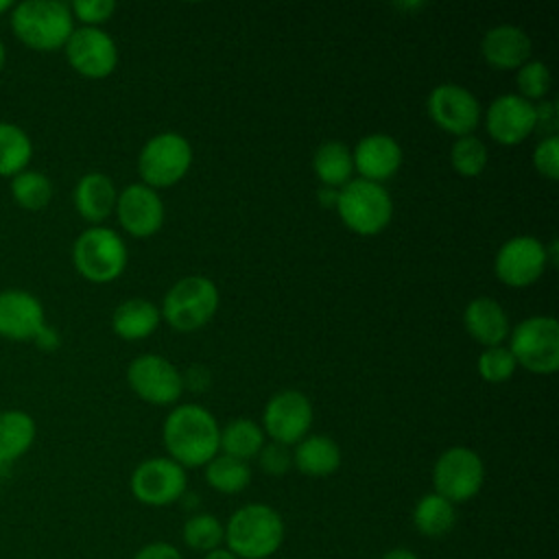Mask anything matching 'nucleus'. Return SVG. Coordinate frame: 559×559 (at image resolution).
Returning a JSON list of instances; mask_svg holds the SVG:
<instances>
[{
  "instance_id": "f257e3e1",
  "label": "nucleus",
  "mask_w": 559,
  "mask_h": 559,
  "mask_svg": "<svg viewBox=\"0 0 559 559\" xmlns=\"http://www.w3.org/2000/svg\"><path fill=\"white\" fill-rule=\"evenodd\" d=\"M162 435L168 459L181 467H201L218 454L221 428L214 415L199 404L175 406L164 421Z\"/></svg>"
},
{
  "instance_id": "f03ea898",
  "label": "nucleus",
  "mask_w": 559,
  "mask_h": 559,
  "mask_svg": "<svg viewBox=\"0 0 559 559\" xmlns=\"http://www.w3.org/2000/svg\"><path fill=\"white\" fill-rule=\"evenodd\" d=\"M225 542L227 550L238 559H266L284 542V520L269 504H245L227 520Z\"/></svg>"
},
{
  "instance_id": "7ed1b4c3",
  "label": "nucleus",
  "mask_w": 559,
  "mask_h": 559,
  "mask_svg": "<svg viewBox=\"0 0 559 559\" xmlns=\"http://www.w3.org/2000/svg\"><path fill=\"white\" fill-rule=\"evenodd\" d=\"M11 28L24 46L50 52L66 46L74 17L70 4L59 0H26L11 9Z\"/></svg>"
},
{
  "instance_id": "20e7f679",
  "label": "nucleus",
  "mask_w": 559,
  "mask_h": 559,
  "mask_svg": "<svg viewBox=\"0 0 559 559\" xmlns=\"http://www.w3.org/2000/svg\"><path fill=\"white\" fill-rule=\"evenodd\" d=\"M336 212L349 231L358 236H376L389 225L393 201L382 183L358 177L349 179L336 192Z\"/></svg>"
},
{
  "instance_id": "39448f33",
  "label": "nucleus",
  "mask_w": 559,
  "mask_h": 559,
  "mask_svg": "<svg viewBox=\"0 0 559 559\" xmlns=\"http://www.w3.org/2000/svg\"><path fill=\"white\" fill-rule=\"evenodd\" d=\"M218 308V288L205 275H186L164 295L159 314L177 332L203 328Z\"/></svg>"
},
{
  "instance_id": "423d86ee",
  "label": "nucleus",
  "mask_w": 559,
  "mask_h": 559,
  "mask_svg": "<svg viewBox=\"0 0 559 559\" xmlns=\"http://www.w3.org/2000/svg\"><path fill=\"white\" fill-rule=\"evenodd\" d=\"M509 352L518 367L548 376L559 369V323L552 317L535 314L509 332Z\"/></svg>"
},
{
  "instance_id": "0eeeda50",
  "label": "nucleus",
  "mask_w": 559,
  "mask_h": 559,
  "mask_svg": "<svg viewBox=\"0 0 559 559\" xmlns=\"http://www.w3.org/2000/svg\"><path fill=\"white\" fill-rule=\"evenodd\" d=\"M74 269L94 284L114 282L127 266V245L109 227H90L72 245Z\"/></svg>"
},
{
  "instance_id": "6e6552de",
  "label": "nucleus",
  "mask_w": 559,
  "mask_h": 559,
  "mask_svg": "<svg viewBox=\"0 0 559 559\" xmlns=\"http://www.w3.org/2000/svg\"><path fill=\"white\" fill-rule=\"evenodd\" d=\"M192 166L190 142L175 131H164L144 142L138 155V170L148 188H168L186 177Z\"/></svg>"
},
{
  "instance_id": "1a4fd4ad",
  "label": "nucleus",
  "mask_w": 559,
  "mask_h": 559,
  "mask_svg": "<svg viewBox=\"0 0 559 559\" xmlns=\"http://www.w3.org/2000/svg\"><path fill=\"white\" fill-rule=\"evenodd\" d=\"M485 480V465L480 456L465 445L448 448L439 454L432 467L435 493L443 496L452 504L472 500Z\"/></svg>"
},
{
  "instance_id": "9d476101",
  "label": "nucleus",
  "mask_w": 559,
  "mask_h": 559,
  "mask_svg": "<svg viewBox=\"0 0 559 559\" xmlns=\"http://www.w3.org/2000/svg\"><path fill=\"white\" fill-rule=\"evenodd\" d=\"M127 382L131 391L148 404L168 406L179 400L183 391V376L164 356L142 354L127 367Z\"/></svg>"
},
{
  "instance_id": "9b49d317",
  "label": "nucleus",
  "mask_w": 559,
  "mask_h": 559,
  "mask_svg": "<svg viewBox=\"0 0 559 559\" xmlns=\"http://www.w3.org/2000/svg\"><path fill=\"white\" fill-rule=\"evenodd\" d=\"M548 266V249L535 236H513L504 240L496 253V277L513 288L535 284Z\"/></svg>"
},
{
  "instance_id": "f8f14e48",
  "label": "nucleus",
  "mask_w": 559,
  "mask_h": 559,
  "mask_svg": "<svg viewBox=\"0 0 559 559\" xmlns=\"http://www.w3.org/2000/svg\"><path fill=\"white\" fill-rule=\"evenodd\" d=\"M186 469L168 456L142 461L131 474V493L148 507H166L186 493Z\"/></svg>"
},
{
  "instance_id": "ddd939ff",
  "label": "nucleus",
  "mask_w": 559,
  "mask_h": 559,
  "mask_svg": "<svg viewBox=\"0 0 559 559\" xmlns=\"http://www.w3.org/2000/svg\"><path fill=\"white\" fill-rule=\"evenodd\" d=\"M312 404L310 400L295 389L275 393L262 413V430L269 435L275 443L293 445L299 443L310 426H312Z\"/></svg>"
},
{
  "instance_id": "4468645a",
  "label": "nucleus",
  "mask_w": 559,
  "mask_h": 559,
  "mask_svg": "<svg viewBox=\"0 0 559 559\" xmlns=\"http://www.w3.org/2000/svg\"><path fill=\"white\" fill-rule=\"evenodd\" d=\"M426 107L432 122L456 138L469 135L480 122L478 98L459 83H441L432 87Z\"/></svg>"
},
{
  "instance_id": "2eb2a0df",
  "label": "nucleus",
  "mask_w": 559,
  "mask_h": 559,
  "mask_svg": "<svg viewBox=\"0 0 559 559\" xmlns=\"http://www.w3.org/2000/svg\"><path fill=\"white\" fill-rule=\"evenodd\" d=\"M63 48L72 70L87 79H105L118 66L116 41L98 26L74 28Z\"/></svg>"
},
{
  "instance_id": "dca6fc26",
  "label": "nucleus",
  "mask_w": 559,
  "mask_h": 559,
  "mask_svg": "<svg viewBox=\"0 0 559 559\" xmlns=\"http://www.w3.org/2000/svg\"><path fill=\"white\" fill-rule=\"evenodd\" d=\"M485 129L498 144L515 146L535 131V105L520 94H500L485 111Z\"/></svg>"
},
{
  "instance_id": "f3484780",
  "label": "nucleus",
  "mask_w": 559,
  "mask_h": 559,
  "mask_svg": "<svg viewBox=\"0 0 559 559\" xmlns=\"http://www.w3.org/2000/svg\"><path fill=\"white\" fill-rule=\"evenodd\" d=\"M116 216L122 229L135 238H148L164 223V203L146 183H129L116 199Z\"/></svg>"
},
{
  "instance_id": "a211bd4d",
  "label": "nucleus",
  "mask_w": 559,
  "mask_h": 559,
  "mask_svg": "<svg viewBox=\"0 0 559 559\" xmlns=\"http://www.w3.org/2000/svg\"><path fill=\"white\" fill-rule=\"evenodd\" d=\"M46 325L41 301L22 288L0 290V336L9 341H33Z\"/></svg>"
},
{
  "instance_id": "6ab92c4d",
  "label": "nucleus",
  "mask_w": 559,
  "mask_h": 559,
  "mask_svg": "<svg viewBox=\"0 0 559 559\" xmlns=\"http://www.w3.org/2000/svg\"><path fill=\"white\" fill-rule=\"evenodd\" d=\"M354 170L360 179L382 183L391 179L402 166V146L386 133H369L360 138L352 151Z\"/></svg>"
},
{
  "instance_id": "aec40b11",
  "label": "nucleus",
  "mask_w": 559,
  "mask_h": 559,
  "mask_svg": "<svg viewBox=\"0 0 559 559\" xmlns=\"http://www.w3.org/2000/svg\"><path fill=\"white\" fill-rule=\"evenodd\" d=\"M531 37L524 28L513 24H498L483 35V59L498 70H518L531 57Z\"/></svg>"
},
{
  "instance_id": "412c9836",
  "label": "nucleus",
  "mask_w": 559,
  "mask_h": 559,
  "mask_svg": "<svg viewBox=\"0 0 559 559\" xmlns=\"http://www.w3.org/2000/svg\"><path fill=\"white\" fill-rule=\"evenodd\" d=\"M463 323L467 334L485 347L502 345L509 336L511 325L504 308L491 297H476L465 306Z\"/></svg>"
},
{
  "instance_id": "4be33fe9",
  "label": "nucleus",
  "mask_w": 559,
  "mask_h": 559,
  "mask_svg": "<svg viewBox=\"0 0 559 559\" xmlns=\"http://www.w3.org/2000/svg\"><path fill=\"white\" fill-rule=\"evenodd\" d=\"M74 207L87 223L105 221L116 207V186L103 173H87L74 186Z\"/></svg>"
},
{
  "instance_id": "5701e85b",
  "label": "nucleus",
  "mask_w": 559,
  "mask_h": 559,
  "mask_svg": "<svg viewBox=\"0 0 559 559\" xmlns=\"http://www.w3.org/2000/svg\"><path fill=\"white\" fill-rule=\"evenodd\" d=\"M293 452V465L304 474L312 478L330 476L341 465V448L334 439L325 435H306L299 443H295Z\"/></svg>"
},
{
  "instance_id": "b1692460",
  "label": "nucleus",
  "mask_w": 559,
  "mask_h": 559,
  "mask_svg": "<svg viewBox=\"0 0 559 559\" xmlns=\"http://www.w3.org/2000/svg\"><path fill=\"white\" fill-rule=\"evenodd\" d=\"M159 319V308L153 301L144 297H131L116 306L111 314V328L124 341H142L155 332Z\"/></svg>"
},
{
  "instance_id": "393cba45",
  "label": "nucleus",
  "mask_w": 559,
  "mask_h": 559,
  "mask_svg": "<svg viewBox=\"0 0 559 559\" xmlns=\"http://www.w3.org/2000/svg\"><path fill=\"white\" fill-rule=\"evenodd\" d=\"M37 428L28 413L11 408L0 413V463L11 465L26 454L35 441Z\"/></svg>"
},
{
  "instance_id": "a878e982",
  "label": "nucleus",
  "mask_w": 559,
  "mask_h": 559,
  "mask_svg": "<svg viewBox=\"0 0 559 559\" xmlns=\"http://www.w3.org/2000/svg\"><path fill=\"white\" fill-rule=\"evenodd\" d=\"M312 168L325 188H341L352 179L354 159L347 144L338 140H328L317 146L312 157Z\"/></svg>"
},
{
  "instance_id": "bb28decb",
  "label": "nucleus",
  "mask_w": 559,
  "mask_h": 559,
  "mask_svg": "<svg viewBox=\"0 0 559 559\" xmlns=\"http://www.w3.org/2000/svg\"><path fill=\"white\" fill-rule=\"evenodd\" d=\"M262 445H264V430L253 419L236 417L221 428L218 450L227 456L249 461L260 454Z\"/></svg>"
},
{
  "instance_id": "cd10ccee",
  "label": "nucleus",
  "mask_w": 559,
  "mask_h": 559,
  "mask_svg": "<svg viewBox=\"0 0 559 559\" xmlns=\"http://www.w3.org/2000/svg\"><path fill=\"white\" fill-rule=\"evenodd\" d=\"M454 522V504L435 491L421 496L413 509V526L424 537H443Z\"/></svg>"
},
{
  "instance_id": "c85d7f7f",
  "label": "nucleus",
  "mask_w": 559,
  "mask_h": 559,
  "mask_svg": "<svg viewBox=\"0 0 559 559\" xmlns=\"http://www.w3.org/2000/svg\"><path fill=\"white\" fill-rule=\"evenodd\" d=\"M33 157L28 133L13 122L0 120V177H15L26 170Z\"/></svg>"
},
{
  "instance_id": "c756f323",
  "label": "nucleus",
  "mask_w": 559,
  "mask_h": 559,
  "mask_svg": "<svg viewBox=\"0 0 559 559\" xmlns=\"http://www.w3.org/2000/svg\"><path fill=\"white\" fill-rule=\"evenodd\" d=\"M205 480L218 493H238L251 480V469L247 461L216 454L210 463H205Z\"/></svg>"
},
{
  "instance_id": "7c9ffc66",
  "label": "nucleus",
  "mask_w": 559,
  "mask_h": 559,
  "mask_svg": "<svg viewBox=\"0 0 559 559\" xmlns=\"http://www.w3.org/2000/svg\"><path fill=\"white\" fill-rule=\"evenodd\" d=\"M11 194L22 210H44L52 199V183L39 170H22L11 179Z\"/></svg>"
},
{
  "instance_id": "2f4dec72",
  "label": "nucleus",
  "mask_w": 559,
  "mask_h": 559,
  "mask_svg": "<svg viewBox=\"0 0 559 559\" xmlns=\"http://www.w3.org/2000/svg\"><path fill=\"white\" fill-rule=\"evenodd\" d=\"M183 542L199 552H212L225 542V526L212 513H197L183 524Z\"/></svg>"
},
{
  "instance_id": "473e14b6",
  "label": "nucleus",
  "mask_w": 559,
  "mask_h": 559,
  "mask_svg": "<svg viewBox=\"0 0 559 559\" xmlns=\"http://www.w3.org/2000/svg\"><path fill=\"white\" fill-rule=\"evenodd\" d=\"M489 162V153L483 140L476 135H461L450 148V164L461 177H478Z\"/></svg>"
},
{
  "instance_id": "72a5a7b5",
  "label": "nucleus",
  "mask_w": 559,
  "mask_h": 559,
  "mask_svg": "<svg viewBox=\"0 0 559 559\" xmlns=\"http://www.w3.org/2000/svg\"><path fill=\"white\" fill-rule=\"evenodd\" d=\"M476 367H478V373L485 382L498 384V382L509 380L515 373L518 362H515L513 354L509 352V347L496 345V347H485L480 352Z\"/></svg>"
},
{
  "instance_id": "f704fd0d",
  "label": "nucleus",
  "mask_w": 559,
  "mask_h": 559,
  "mask_svg": "<svg viewBox=\"0 0 559 559\" xmlns=\"http://www.w3.org/2000/svg\"><path fill=\"white\" fill-rule=\"evenodd\" d=\"M515 83H518L520 96L526 98L528 103L531 100H544V96L550 90L552 76H550V70L544 61H526L524 66L518 68Z\"/></svg>"
},
{
  "instance_id": "c9c22d12",
  "label": "nucleus",
  "mask_w": 559,
  "mask_h": 559,
  "mask_svg": "<svg viewBox=\"0 0 559 559\" xmlns=\"http://www.w3.org/2000/svg\"><path fill=\"white\" fill-rule=\"evenodd\" d=\"M533 166L535 170L555 181L559 177V138L550 135V138H542L533 151Z\"/></svg>"
},
{
  "instance_id": "e433bc0d",
  "label": "nucleus",
  "mask_w": 559,
  "mask_h": 559,
  "mask_svg": "<svg viewBox=\"0 0 559 559\" xmlns=\"http://www.w3.org/2000/svg\"><path fill=\"white\" fill-rule=\"evenodd\" d=\"M72 17L83 22V26H98L111 17L116 11L114 0H74L70 4Z\"/></svg>"
},
{
  "instance_id": "4c0bfd02",
  "label": "nucleus",
  "mask_w": 559,
  "mask_h": 559,
  "mask_svg": "<svg viewBox=\"0 0 559 559\" xmlns=\"http://www.w3.org/2000/svg\"><path fill=\"white\" fill-rule=\"evenodd\" d=\"M258 461L269 476H284L293 467V452L288 450V445L271 441L262 445Z\"/></svg>"
},
{
  "instance_id": "58836bf2",
  "label": "nucleus",
  "mask_w": 559,
  "mask_h": 559,
  "mask_svg": "<svg viewBox=\"0 0 559 559\" xmlns=\"http://www.w3.org/2000/svg\"><path fill=\"white\" fill-rule=\"evenodd\" d=\"M557 127H559L557 105L552 100H539L535 105V131L544 133V138H550V135H557Z\"/></svg>"
},
{
  "instance_id": "ea45409f",
  "label": "nucleus",
  "mask_w": 559,
  "mask_h": 559,
  "mask_svg": "<svg viewBox=\"0 0 559 559\" xmlns=\"http://www.w3.org/2000/svg\"><path fill=\"white\" fill-rule=\"evenodd\" d=\"M133 559H181V552L168 542H153L142 546Z\"/></svg>"
},
{
  "instance_id": "a19ab883",
  "label": "nucleus",
  "mask_w": 559,
  "mask_h": 559,
  "mask_svg": "<svg viewBox=\"0 0 559 559\" xmlns=\"http://www.w3.org/2000/svg\"><path fill=\"white\" fill-rule=\"evenodd\" d=\"M207 382H210V376H207V371H205L201 365L190 367L188 376L183 378V386L188 384V386L194 389V391H203V389L207 386Z\"/></svg>"
},
{
  "instance_id": "79ce46f5",
  "label": "nucleus",
  "mask_w": 559,
  "mask_h": 559,
  "mask_svg": "<svg viewBox=\"0 0 559 559\" xmlns=\"http://www.w3.org/2000/svg\"><path fill=\"white\" fill-rule=\"evenodd\" d=\"M44 352H50V349H55L57 345H59V336H57V332L52 330V328H48V325H44L39 332H37V336L33 338Z\"/></svg>"
},
{
  "instance_id": "37998d69",
  "label": "nucleus",
  "mask_w": 559,
  "mask_h": 559,
  "mask_svg": "<svg viewBox=\"0 0 559 559\" xmlns=\"http://www.w3.org/2000/svg\"><path fill=\"white\" fill-rule=\"evenodd\" d=\"M382 559H419V557L408 548H391L389 552L382 555Z\"/></svg>"
},
{
  "instance_id": "c03bdc74",
  "label": "nucleus",
  "mask_w": 559,
  "mask_h": 559,
  "mask_svg": "<svg viewBox=\"0 0 559 559\" xmlns=\"http://www.w3.org/2000/svg\"><path fill=\"white\" fill-rule=\"evenodd\" d=\"M336 192H338V190L323 186V188L319 190V201H321L325 207H328V205H336Z\"/></svg>"
},
{
  "instance_id": "a18cd8bd",
  "label": "nucleus",
  "mask_w": 559,
  "mask_h": 559,
  "mask_svg": "<svg viewBox=\"0 0 559 559\" xmlns=\"http://www.w3.org/2000/svg\"><path fill=\"white\" fill-rule=\"evenodd\" d=\"M203 559H238V557L231 555L227 548H216V550L207 552Z\"/></svg>"
},
{
  "instance_id": "49530a36",
  "label": "nucleus",
  "mask_w": 559,
  "mask_h": 559,
  "mask_svg": "<svg viewBox=\"0 0 559 559\" xmlns=\"http://www.w3.org/2000/svg\"><path fill=\"white\" fill-rule=\"evenodd\" d=\"M4 63H7V50H4V44L0 41V72H2Z\"/></svg>"
},
{
  "instance_id": "de8ad7c7",
  "label": "nucleus",
  "mask_w": 559,
  "mask_h": 559,
  "mask_svg": "<svg viewBox=\"0 0 559 559\" xmlns=\"http://www.w3.org/2000/svg\"><path fill=\"white\" fill-rule=\"evenodd\" d=\"M9 9H13V4H11V0H0V15L4 13V11H9Z\"/></svg>"
}]
</instances>
